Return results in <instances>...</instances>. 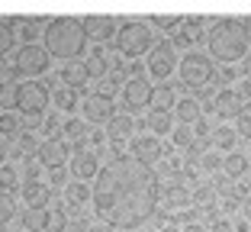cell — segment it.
Returning <instances> with one entry per match:
<instances>
[{
    "instance_id": "6da1fadb",
    "label": "cell",
    "mask_w": 251,
    "mask_h": 232,
    "mask_svg": "<svg viewBox=\"0 0 251 232\" xmlns=\"http://www.w3.org/2000/svg\"><path fill=\"white\" fill-rule=\"evenodd\" d=\"M161 184L151 165L119 155L100 168L94 180V213L113 229H139L151 219Z\"/></svg>"
},
{
    "instance_id": "7a4b0ae2",
    "label": "cell",
    "mask_w": 251,
    "mask_h": 232,
    "mask_svg": "<svg viewBox=\"0 0 251 232\" xmlns=\"http://www.w3.org/2000/svg\"><path fill=\"white\" fill-rule=\"evenodd\" d=\"M251 20L245 16H216L206 32V49L209 58L222 65H235L251 52Z\"/></svg>"
},
{
    "instance_id": "3957f363",
    "label": "cell",
    "mask_w": 251,
    "mask_h": 232,
    "mask_svg": "<svg viewBox=\"0 0 251 232\" xmlns=\"http://www.w3.org/2000/svg\"><path fill=\"white\" fill-rule=\"evenodd\" d=\"M45 49L52 58L77 61L81 52L87 49V26L81 16H52L45 26Z\"/></svg>"
},
{
    "instance_id": "277c9868",
    "label": "cell",
    "mask_w": 251,
    "mask_h": 232,
    "mask_svg": "<svg viewBox=\"0 0 251 232\" xmlns=\"http://www.w3.org/2000/svg\"><path fill=\"white\" fill-rule=\"evenodd\" d=\"M116 45L126 58H139L155 49V32L148 26V20H126L116 32Z\"/></svg>"
},
{
    "instance_id": "5b68a950",
    "label": "cell",
    "mask_w": 251,
    "mask_h": 232,
    "mask_svg": "<svg viewBox=\"0 0 251 232\" xmlns=\"http://www.w3.org/2000/svg\"><path fill=\"white\" fill-rule=\"evenodd\" d=\"M151 103H155V84H151V77H129V81L123 84V90H119V106L126 110V116H132V113H142V110H151Z\"/></svg>"
},
{
    "instance_id": "8992f818",
    "label": "cell",
    "mask_w": 251,
    "mask_h": 232,
    "mask_svg": "<svg viewBox=\"0 0 251 232\" xmlns=\"http://www.w3.org/2000/svg\"><path fill=\"white\" fill-rule=\"evenodd\" d=\"M49 100H52V94L39 81H20L13 87V110L20 116H42Z\"/></svg>"
},
{
    "instance_id": "52a82bcc",
    "label": "cell",
    "mask_w": 251,
    "mask_h": 232,
    "mask_svg": "<svg viewBox=\"0 0 251 232\" xmlns=\"http://www.w3.org/2000/svg\"><path fill=\"white\" fill-rule=\"evenodd\" d=\"M49 65H52V55L39 42H23L13 55V71L20 77H39L49 71Z\"/></svg>"
},
{
    "instance_id": "ba28073f",
    "label": "cell",
    "mask_w": 251,
    "mask_h": 232,
    "mask_svg": "<svg viewBox=\"0 0 251 232\" xmlns=\"http://www.w3.org/2000/svg\"><path fill=\"white\" fill-rule=\"evenodd\" d=\"M145 68H148L151 77L168 84V77L180 68V55H177V49H174V42H171V39H158L155 49L145 55Z\"/></svg>"
},
{
    "instance_id": "9c48e42d",
    "label": "cell",
    "mask_w": 251,
    "mask_h": 232,
    "mask_svg": "<svg viewBox=\"0 0 251 232\" xmlns=\"http://www.w3.org/2000/svg\"><path fill=\"white\" fill-rule=\"evenodd\" d=\"M177 75H180V81L187 84V87H203V84H209L213 81V58H209L206 52H187L184 58H180V68H177Z\"/></svg>"
},
{
    "instance_id": "30bf717a",
    "label": "cell",
    "mask_w": 251,
    "mask_h": 232,
    "mask_svg": "<svg viewBox=\"0 0 251 232\" xmlns=\"http://www.w3.org/2000/svg\"><path fill=\"white\" fill-rule=\"evenodd\" d=\"M113 110H116V103H113V97L103 94V90L87 94V97L81 100V113H84L87 123H113Z\"/></svg>"
},
{
    "instance_id": "8fae6325",
    "label": "cell",
    "mask_w": 251,
    "mask_h": 232,
    "mask_svg": "<svg viewBox=\"0 0 251 232\" xmlns=\"http://www.w3.org/2000/svg\"><path fill=\"white\" fill-rule=\"evenodd\" d=\"M100 168L103 165H100V158H97L94 149H77L71 155V161H68V171H71L77 180H84V184H87V180H97Z\"/></svg>"
},
{
    "instance_id": "7c38bea8",
    "label": "cell",
    "mask_w": 251,
    "mask_h": 232,
    "mask_svg": "<svg viewBox=\"0 0 251 232\" xmlns=\"http://www.w3.org/2000/svg\"><path fill=\"white\" fill-rule=\"evenodd\" d=\"M68 152H71V145H68L61 135H55V139H45V142L36 149V158H39V165H42V168H49V171H52V168H61V165H65V155H68Z\"/></svg>"
},
{
    "instance_id": "4fadbf2b",
    "label": "cell",
    "mask_w": 251,
    "mask_h": 232,
    "mask_svg": "<svg viewBox=\"0 0 251 232\" xmlns=\"http://www.w3.org/2000/svg\"><path fill=\"white\" fill-rule=\"evenodd\" d=\"M129 152H132V158H139V161H145V165H151V161H161L164 152H161V142H158V135H132V142H129Z\"/></svg>"
},
{
    "instance_id": "5bb4252c",
    "label": "cell",
    "mask_w": 251,
    "mask_h": 232,
    "mask_svg": "<svg viewBox=\"0 0 251 232\" xmlns=\"http://www.w3.org/2000/svg\"><path fill=\"white\" fill-rule=\"evenodd\" d=\"M84 26H87V36L90 39H100V42H106V39L116 36V16L113 13H87L84 16Z\"/></svg>"
},
{
    "instance_id": "9a60e30c",
    "label": "cell",
    "mask_w": 251,
    "mask_h": 232,
    "mask_svg": "<svg viewBox=\"0 0 251 232\" xmlns=\"http://www.w3.org/2000/svg\"><path fill=\"white\" fill-rule=\"evenodd\" d=\"M209 110H213L216 116H219V120H226V116H238V113H242V97H238V90L222 87L219 94L213 97Z\"/></svg>"
},
{
    "instance_id": "2e32d148",
    "label": "cell",
    "mask_w": 251,
    "mask_h": 232,
    "mask_svg": "<svg viewBox=\"0 0 251 232\" xmlns=\"http://www.w3.org/2000/svg\"><path fill=\"white\" fill-rule=\"evenodd\" d=\"M23 229L26 232H52V210L49 206H29L23 213Z\"/></svg>"
},
{
    "instance_id": "e0dca14e",
    "label": "cell",
    "mask_w": 251,
    "mask_h": 232,
    "mask_svg": "<svg viewBox=\"0 0 251 232\" xmlns=\"http://www.w3.org/2000/svg\"><path fill=\"white\" fill-rule=\"evenodd\" d=\"M84 65H87V71H90V81H97V77H106V75H110V65H113L110 49H103V45H94Z\"/></svg>"
},
{
    "instance_id": "ac0fdd59",
    "label": "cell",
    "mask_w": 251,
    "mask_h": 232,
    "mask_svg": "<svg viewBox=\"0 0 251 232\" xmlns=\"http://www.w3.org/2000/svg\"><path fill=\"white\" fill-rule=\"evenodd\" d=\"M203 23H206V16H184V23H180L177 29H180V42L184 45H197V42H203L206 39V32H203Z\"/></svg>"
},
{
    "instance_id": "d6986e66",
    "label": "cell",
    "mask_w": 251,
    "mask_h": 232,
    "mask_svg": "<svg viewBox=\"0 0 251 232\" xmlns=\"http://www.w3.org/2000/svg\"><path fill=\"white\" fill-rule=\"evenodd\" d=\"M145 126L151 129V135H164V132H174V113L161 110V106H151L145 113Z\"/></svg>"
},
{
    "instance_id": "ffe728a7",
    "label": "cell",
    "mask_w": 251,
    "mask_h": 232,
    "mask_svg": "<svg viewBox=\"0 0 251 232\" xmlns=\"http://www.w3.org/2000/svg\"><path fill=\"white\" fill-rule=\"evenodd\" d=\"M61 84H65V87H74V90H81L84 84L90 81V71H87V65H84V61H68L65 68H61Z\"/></svg>"
},
{
    "instance_id": "44dd1931",
    "label": "cell",
    "mask_w": 251,
    "mask_h": 232,
    "mask_svg": "<svg viewBox=\"0 0 251 232\" xmlns=\"http://www.w3.org/2000/svg\"><path fill=\"white\" fill-rule=\"evenodd\" d=\"M58 135L65 139L68 145H81V149H84V139H87V120H65Z\"/></svg>"
},
{
    "instance_id": "7402d4cb",
    "label": "cell",
    "mask_w": 251,
    "mask_h": 232,
    "mask_svg": "<svg viewBox=\"0 0 251 232\" xmlns=\"http://www.w3.org/2000/svg\"><path fill=\"white\" fill-rule=\"evenodd\" d=\"M65 200L71 206H84V203L94 200V187L84 184V180H71V184H65Z\"/></svg>"
},
{
    "instance_id": "603a6c76",
    "label": "cell",
    "mask_w": 251,
    "mask_h": 232,
    "mask_svg": "<svg viewBox=\"0 0 251 232\" xmlns=\"http://www.w3.org/2000/svg\"><path fill=\"white\" fill-rule=\"evenodd\" d=\"M174 110H177L180 123H190V126H197V123L203 120V106H200V100H197V97H180Z\"/></svg>"
},
{
    "instance_id": "cb8c5ba5",
    "label": "cell",
    "mask_w": 251,
    "mask_h": 232,
    "mask_svg": "<svg viewBox=\"0 0 251 232\" xmlns=\"http://www.w3.org/2000/svg\"><path fill=\"white\" fill-rule=\"evenodd\" d=\"M123 139H129L132 142V116H113V123H110V145L116 149Z\"/></svg>"
},
{
    "instance_id": "d4e9b609",
    "label": "cell",
    "mask_w": 251,
    "mask_h": 232,
    "mask_svg": "<svg viewBox=\"0 0 251 232\" xmlns=\"http://www.w3.org/2000/svg\"><path fill=\"white\" fill-rule=\"evenodd\" d=\"M23 197L29 206H45L49 203V187L42 180H23Z\"/></svg>"
},
{
    "instance_id": "484cf974",
    "label": "cell",
    "mask_w": 251,
    "mask_h": 232,
    "mask_svg": "<svg viewBox=\"0 0 251 232\" xmlns=\"http://www.w3.org/2000/svg\"><path fill=\"white\" fill-rule=\"evenodd\" d=\"M52 103H55V110L71 113L74 106H77V90H74V87H65V84H58V87H55V94H52Z\"/></svg>"
},
{
    "instance_id": "4316f807",
    "label": "cell",
    "mask_w": 251,
    "mask_h": 232,
    "mask_svg": "<svg viewBox=\"0 0 251 232\" xmlns=\"http://www.w3.org/2000/svg\"><path fill=\"white\" fill-rule=\"evenodd\" d=\"M23 129H26V126H23L20 113H13V110H0V135H7V139L13 135V139H16Z\"/></svg>"
},
{
    "instance_id": "83f0119b",
    "label": "cell",
    "mask_w": 251,
    "mask_h": 232,
    "mask_svg": "<svg viewBox=\"0 0 251 232\" xmlns=\"http://www.w3.org/2000/svg\"><path fill=\"white\" fill-rule=\"evenodd\" d=\"M222 171L229 174V178H242V174L248 171V158L238 155V152H229V155L222 158Z\"/></svg>"
},
{
    "instance_id": "f1b7e54d",
    "label": "cell",
    "mask_w": 251,
    "mask_h": 232,
    "mask_svg": "<svg viewBox=\"0 0 251 232\" xmlns=\"http://www.w3.org/2000/svg\"><path fill=\"white\" fill-rule=\"evenodd\" d=\"M16 187H20V171L13 165H0V194L10 197Z\"/></svg>"
},
{
    "instance_id": "f546056e",
    "label": "cell",
    "mask_w": 251,
    "mask_h": 232,
    "mask_svg": "<svg viewBox=\"0 0 251 232\" xmlns=\"http://www.w3.org/2000/svg\"><path fill=\"white\" fill-rule=\"evenodd\" d=\"M174 145H180V149H193V142H197V126H190V123H180V126H174Z\"/></svg>"
},
{
    "instance_id": "4dcf8cb0",
    "label": "cell",
    "mask_w": 251,
    "mask_h": 232,
    "mask_svg": "<svg viewBox=\"0 0 251 232\" xmlns=\"http://www.w3.org/2000/svg\"><path fill=\"white\" fill-rule=\"evenodd\" d=\"M164 203H168L171 213H180L184 206H190V194H187L184 187H171L168 194H164Z\"/></svg>"
},
{
    "instance_id": "1f68e13d",
    "label": "cell",
    "mask_w": 251,
    "mask_h": 232,
    "mask_svg": "<svg viewBox=\"0 0 251 232\" xmlns=\"http://www.w3.org/2000/svg\"><path fill=\"white\" fill-rule=\"evenodd\" d=\"M235 139H238V132L232 126H216L213 129V145H216V149H226V152H229L232 145H235Z\"/></svg>"
},
{
    "instance_id": "d6a6232c",
    "label": "cell",
    "mask_w": 251,
    "mask_h": 232,
    "mask_svg": "<svg viewBox=\"0 0 251 232\" xmlns=\"http://www.w3.org/2000/svg\"><path fill=\"white\" fill-rule=\"evenodd\" d=\"M13 23L16 20H10V16H0V55L10 52V45H13V39H16V26Z\"/></svg>"
},
{
    "instance_id": "836d02e7",
    "label": "cell",
    "mask_w": 251,
    "mask_h": 232,
    "mask_svg": "<svg viewBox=\"0 0 251 232\" xmlns=\"http://www.w3.org/2000/svg\"><path fill=\"white\" fill-rule=\"evenodd\" d=\"M155 106H161V110L177 106V97H174V87H171V84H161V87H155Z\"/></svg>"
},
{
    "instance_id": "e575fe53",
    "label": "cell",
    "mask_w": 251,
    "mask_h": 232,
    "mask_svg": "<svg viewBox=\"0 0 251 232\" xmlns=\"http://www.w3.org/2000/svg\"><path fill=\"white\" fill-rule=\"evenodd\" d=\"M148 23H158L161 29H174V26L184 23V16H177V13H151V16H148Z\"/></svg>"
},
{
    "instance_id": "d590c367",
    "label": "cell",
    "mask_w": 251,
    "mask_h": 232,
    "mask_svg": "<svg viewBox=\"0 0 251 232\" xmlns=\"http://www.w3.org/2000/svg\"><path fill=\"white\" fill-rule=\"evenodd\" d=\"M23 26H20V32H23V39L26 42H36V36H39V20L36 16H23Z\"/></svg>"
},
{
    "instance_id": "8d00e7d4",
    "label": "cell",
    "mask_w": 251,
    "mask_h": 232,
    "mask_svg": "<svg viewBox=\"0 0 251 232\" xmlns=\"http://www.w3.org/2000/svg\"><path fill=\"white\" fill-rule=\"evenodd\" d=\"M200 168H206V171H216V168L222 165V158H219V152L216 149H206V152H200Z\"/></svg>"
},
{
    "instance_id": "74e56055",
    "label": "cell",
    "mask_w": 251,
    "mask_h": 232,
    "mask_svg": "<svg viewBox=\"0 0 251 232\" xmlns=\"http://www.w3.org/2000/svg\"><path fill=\"white\" fill-rule=\"evenodd\" d=\"M235 132H238V135H245V139H251V103H245V106H242Z\"/></svg>"
},
{
    "instance_id": "f35d334b",
    "label": "cell",
    "mask_w": 251,
    "mask_h": 232,
    "mask_svg": "<svg viewBox=\"0 0 251 232\" xmlns=\"http://www.w3.org/2000/svg\"><path fill=\"white\" fill-rule=\"evenodd\" d=\"M10 219H13V200L0 194V226H7Z\"/></svg>"
},
{
    "instance_id": "ab89813d",
    "label": "cell",
    "mask_w": 251,
    "mask_h": 232,
    "mask_svg": "<svg viewBox=\"0 0 251 232\" xmlns=\"http://www.w3.org/2000/svg\"><path fill=\"white\" fill-rule=\"evenodd\" d=\"M65 165H61V168H52V171H49V180H52V184H65Z\"/></svg>"
},
{
    "instance_id": "60d3db41",
    "label": "cell",
    "mask_w": 251,
    "mask_h": 232,
    "mask_svg": "<svg viewBox=\"0 0 251 232\" xmlns=\"http://www.w3.org/2000/svg\"><path fill=\"white\" fill-rule=\"evenodd\" d=\"M242 77H248V81H251V52L242 58Z\"/></svg>"
},
{
    "instance_id": "b9f144b4",
    "label": "cell",
    "mask_w": 251,
    "mask_h": 232,
    "mask_svg": "<svg viewBox=\"0 0 251 232\" xmlns=\"http://www.w3.org/2000/svg\"><path fill=\"white\" fill-rule=\"evenodd\" d=\"M180 232H206V226H200V223H187Z\"/></svg>"
},
{
    "instance_id": "7bdbcfd3",
    "label": "cell",
    "mask_w": 251,
    "mask_h": 232,
    "mask_svg": "<svg viewBox=\"0 0 251 232\" xmlns=\"http://www.w3.org/2000/svg\"><path fill=\"white\" fill-rule=\"evenodd\" d=\"M245 94H251V81H248V77L238 84V97H245Z\"/></svg>"
},
{
    "instance_id": "ee69618b",
    "label": "cell",
    "mask_w": 251,
    "mask_h": 232,
    "mask_svg": "<svg viewBox=\"0 0 251 232\" xmlns=\"http://www.w3.org/2000/svg\"><path fill=\"white\" fill-rule=\"evenodd\" d=\"M245 219L251 223V194H248V200H245Z\"/></svg>"
},
{
    "instance_id": "f6af8a7d",
    "label": "cell",
    "mask_w": 251,
    "mask_h": 232,
    "mask_svg": "<svg viewBox=\"0 0 251 232\" xmlns=\"http://www.w3.org/2000/svg\"><path fill=\"white\" fill-rule=\"evenodd\" d=\"M0 75H3V65H0Z\"/></svg>"
}]
</instances>
